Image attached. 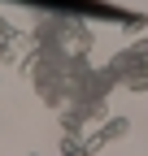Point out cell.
<instances>
[{
    "label": "cell",
    "instance_id": "cell-3",
    "mask_svg": "<svg viewBox=\"0 0 148 156\" xmlns=\"http://www.w3.org/2000/svg\"><path fill=\"white\" fill-rule=\"evenodd\" d=\"M13 52H17V30L0 17V61H13Z\"/></svg>",
    "mask_w": 148,
    "mask_h": 156
},
{
    "label": "cell",
    "instance_id": "cell-1",
    "mask_svg": "<svg viewBox=\"0 0 148 156\" xmlns=\"http://www.w3.org/2000/svg\"><path fill=\"white\" fill-rule=\"evenodd\" d=\"M109 74H113V83L131 87V91H148V39L126 44L113 61H109Z\"/></svg>",
    "mask_w": 148,
    "mask_h": 156
},
{
    "label": "cell",
    "instance_id": "cell-2",
    "mask_svg": "<svg viewBox=\"0 0 148 156\" xmlns=\"http://www.w3.org/2000/svg\"><path fill=\"white\" fill-rule=\"evenodd\" d=\"M126 130H131V122H126V117H109V122L91 134V139H83V152H96V147H105V143H113V139H122Z\"/></svg>",
    "mask_w": 148,
    "mask_h": 156
}]
</instances>
